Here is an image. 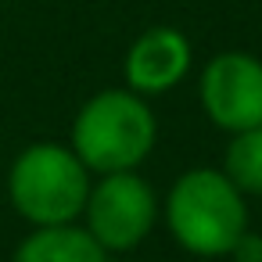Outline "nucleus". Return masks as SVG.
<instances>
[{"label": "nucleus", "mask_w": 262, "mask_h": 262, "mask_svg": "<svg viewBox=\"0 0 262 262\" xmlns=\"http://www.w3.org/2000/svg\"><path fill=\"white\" fill-rule=\"evenodd\" d=\"M201 108L230 133L262 126V61L248 51H223L201 72Z\"/></svg>", "instance_id": "nucleus-5"}, {"label": "nucleus", "mask_w": 262, "mask_h": 262, "mask_svg": "<svg viewBox=\"0 0 262 262\" xmlns=\"http://www.w3.org/2000/svg\"><path fill=\"white\" fill-rule=\"evenodd\" d=\"M165 223L180 248L201 258H219L230 255L237 237L248 230V208L226 172L190 169L165 198Z\"/></svg>", "instance_id": "nucleus-2"}, {"label": "nucleus", "mask_w": 262, "mask_h": 262, "mask_svg": "<svg viewBox=\"0 0 262 262\" xmlns=\"http://www.w3.org/2000/svg\"><path fill=\"white\" fill-rule=\"evenodd\" d=\"M190 69V43L180 29L155 26L133 40L126 54V86L133 94H165Z\"/></svg>", "instance_id": "nucleus-6"}, {"label": "nucleus", "mask_w": 262, "mask_h": 262, "mask_svg": "<svg viewBox=\"0 0 262 262\" xmlns=\"http://www.w3.org/2000/svg\"><path fill=\"white\" fill-rule=\"evenodd\" d=\"M11 262H108V251L72 223L65 226H36L15 251Z\"/></svg>", "instance_id": "nucleus-7"}, {"label": "nucleus", "mask_w": 262, "mask_h": 262, "mask_svg": "<svg viewBox=\"0 0 262 262\" xmlns=\"http://www.w3.org/2000/svg\"><path fill=\"white\" fill-rule=\"evenodd\" d=\"M8 198L15 212L33 226H65L86 208L90 169L65 144H29L11 162Z\"/></svg>", "instance_id": "nucleus-3"}, {"label": "nucleus", "mask_w": 262, "mask_h": 262, "mask_svg": "<svg viewBox=\"0 0 262 262\" xmlns=\"http://www.w3.org/2000/svg\"><path fill=\"white\" fill-rule=\"evenodd\" d=\"M86 230L104 251H129L137 248L155 219H158V198L144 176L129 172H108L101 183L90 187L86 198Z\"/></svg>", "instance_id": "nucleus-4"}, {"label": "nucleus", "mask_w": 262, "mask_h": 262, "mask_svg": "<svg viewBox=\"0 0 262 262\" xmlns=\"http://www.w3.org/2000/svg\"><path fill=\"white\" fill-rule=\"evenodd\" d=\"M230 255H233V262H262V233L244 230L237 237V244L230 248Z\"/></svg>", "instance_id": "nucleus-9"}, {"label": "nucleus", "mask_w": 262, "mask_h": 262, "mask_svg": "<svg viewBox=\"0 0 262 262\" xmlns=\"http://www.w3.org/2000/svg\"><path fill=\"white\" fill-rule=\"evenodd\" d=\"M223 172L241 194H262V126L233 133L223 155Z\"/></svg>", "instance_id": "nucleus-8"}, {"label": "nucleus", "mask_w": 262, "mask_h": 262, "mask_svg": "<svg viewBox=\"0 0 262 262\" xmlns=\"http://www.w3.org/2000/svg\"><path fill=\"white\" fill-rule=\"evenodd\" d=\"M158 126L147 101L133 90L94 94L72 122V151L90 172H129L155 147Z\"/></svg>", "instance_id": "nucleus-1"}]
</instances>
